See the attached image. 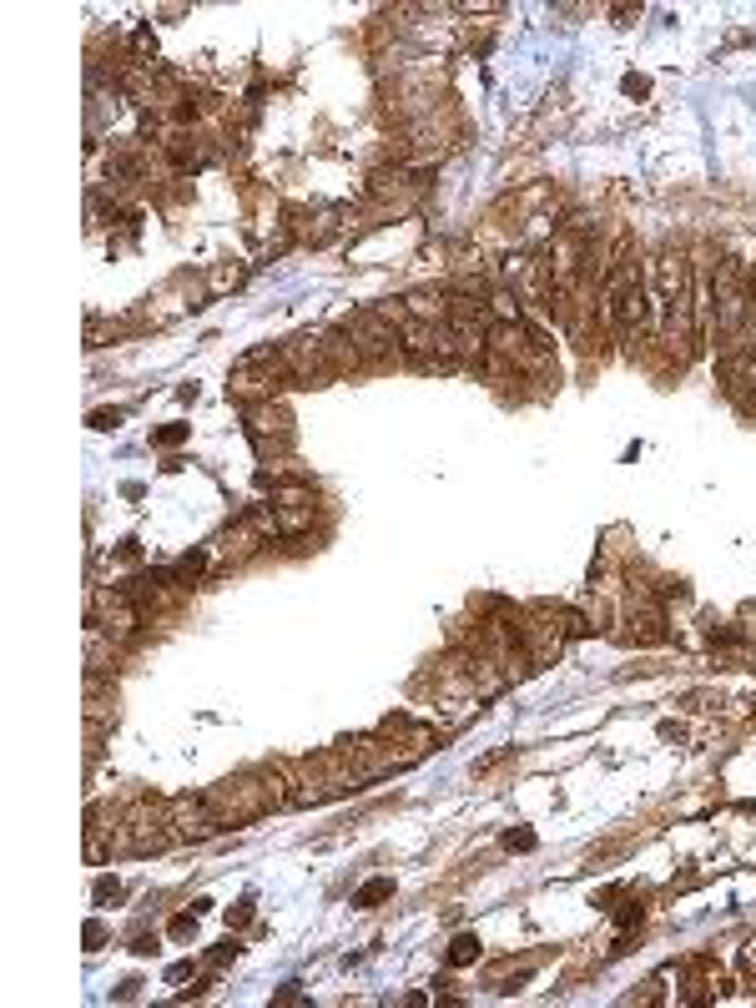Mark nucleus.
<instances>
[{
  "label": "nucleus",
  "mask_w": 756,
  "mask_h": 1008,
  "mask_svg": "<svg viewBox=\"0 0 756 1008\" xmlns=\"http://www.w3.org/2000/svg\"><path fill=\"white\" fill-rule=\"evenodd\" d=\"M182 439H187V424H167V429H157V434H152V444H157V449H172V444H182Z\"/></svg>",
  "instance_id": "26"
},
{
  "label": "nucleus",
  "mask_w": 756,
  "mask_h": 1008,
  "mask_svg": "<svg viewBox=\"0 0 756 1008\" xmlns=\"http://www.w3.org/2000/svg\"><path fill=\"white\" fill-rule=\"evenodd\" d=\"M565 636H570V610H550V605L520 610V651L530 666H550L565 651Z\"/></svg>",
  "instance_id": "9"
},
{
  "label": "nucleus",
  "mask_w": 756,
  "mask_h": 1008,
  "mask_svg": "<svg viewBox=\"0 0 756 1008\" xmlns=\"http://www.w3.org/2000/svg\"><path fill=\"white\" fill-rule=\"evenodd\" d=\"M651 328H656V343H666L676 353V368L691 363V348H696V293H691V268H686V252L666 247L661 258L651 263Z\"/></svg>",
  "instance_id": "1"
},
{
  "label": "nucleus",
  "mask_w": 756,
  "mask_h": 1008,
  "mask_svg": "<svg viewBox=\"0 0 756 1008\" xmlns=\"http://www.w3.org/2000/svg\"><path fill=\"white\" fill-rule=\"evenodd\" d=\"M278 1003H303V993H298V983H288L283 993H278Z\"/></svg>",
  "instance_id": "35"
},
{
  "label": "nucleus",
  "mask_w": 756,
  "mask_h": 1008,
  "mask_svg": "<svg viewBox=\"0 0 756 1008\" xmlns=\"http://www.w3.org/2000/svg\"><path fill=\"white\" fill-rule=\"evenodd\" d=\"M288 227H293V237H298V242L323 247V242H333V237L343 232V207H318V212H308L303 222H288Z\"/></svg>",
  "instance_id": "17"
},
{
  "label": "nucleus",
  "mask_w": 756,
  "mask_h": 1008,
  "mask_svg": "<svg viewBox=\"0 0 756 1008\" xmlns=\"http://www.w3.org/2000/svg\"><path fill=\"white\" fill-rule=\"evenodd\" d=\"M741 958H746V968L756 973V938H746V948H741Z\"/></svg>",
  "instance_id": "36"
},
{
  "label": "nucleus",
  "mask_w": 756,
  "mask_h": 1008,
  "mask_svg": "<svg viewBox=\"0 0 756 1008\" xmlns=\"http://www.w3.org/2000/svg\"><path fill=\"white\" fill-rule=\"evenodd\" d=\"M711 318H716V333L726 343V353H746L756 348V283L746 278V268L736 258H726L711 278Z\"/></svg>",
  "instance_id": "3"
},
{
  "label": "nucleus",
  "mask_w": 756,
  "mask_h": 1008,
  "mask_svg": "<svg viewBox=\"0 0 756 1008\" xmlns=\"http://www.w3.org/2000/svg\"><path fill=\"white\" fill-rule=\"evenodd\" d=\"M641 918H646V913H641V903H625V908H620V913H615V923H620V933H630V928H641Z\"/></svg>",
  "instance_id": "28"
},
{
  "label": "nucleus",
  "mask_w": 756,
  "mask_h": 1008,
  "mask_svg": "<svg viewBox=\"0 0 756 1008\" xmlns=\"http://www.w3.org/2000/svg\"><path fill=\"white\" fill-rule=\"evenodd\" d=\"M278 530H273V515H268V504L263 510H252V515H242L237 525H227L217 540H212V560L217 565H242V560H252L268 540H273Z\"/></svg>",
  "instance_id": "11"
},
{
  "label": "nucleus",
  "mask_w": 756,
  "mask_h": 1008,
  "mask_svg": "<svg viewBox=\"0 0 756 1008\" xmlns=\"http://www.w3.org/2000/svg\"><path fill=\"white\" fill-rule=\"evenodd\" d=\"M252 923V898H242L237 908H227V928H247Z\"/></svg>",
  "instance_id": "29"
},
{
  "label": "nucleus",
  "mask_w": 756,
  "mask_h": 1008,
  "mask_svg": "<svg viewBox=\"0 0 756 1008\" xmlns=\"http://www.w3.org/2000/svg\"><path fill=\"white\" fill-rule=\"evenodd\" d=\"M96 898H101V903L121 898V882H116V877H101V882H96Z\"/></svg>",
  "instance_id": "33"
},
{
  "label": "nucleus",
  "mask_w": 756,
  "mask_h": 1008,
  "mask_svg": "<svg viewBox=\"0 0 756 1008\" xmlns=\"http://www.w3.org/2000/svg\"><path fill=\"white\" fill-rule=\"evenodd\" d=\"M399 338H404V363H414L419 373H459L469 368L459 338L449 323H424V318H409L399 323Z\"/></svg>",
  "instance_id": "4"
},
{
  "label": "nucleus",
  "mask_w": 756,
  "mask_h": 1008,
  "mask_svg": "<svg viewBox=\"0 0 756 1008\" xmlns=\"http://www.w3.org/2000/svg\"><path fill=\"white\" fill-rule=\"evenodd\" d=\"M323 343H328V358H333V373H358V368H363V358H358V348H353V338H348L343 328L323 333Z\"/></svg>",
  "instance_id": "20"
},
{
  "label": "nucleus",
  "mask_w": 756,
  "mask_h": 1008,
  "mask_svg": "<svg viewBox=\"0 0 756 1008\" xmlns=\"http://www.w3.org/2000/svg\"><path fill=\"white\" fill-rule=\"evenodd\" d=\"M278 353H283V363H288V378H293V384H328V378H338L323 333H298V338H288Z\"/></svg>",
  "instance_id": "13"
},
{
  "label": "nucleus",
  "mask_w": 756,
  "mask_h": 1008,
  "mask_svg": "<svg viewBox=\"0 0 756 1008\" xmlns=\"http://www.w3.org/2000/svg\"><path fill=\"white\" fill-rule=\"evenodd\" d=\"M111 651H116V641L101 636L96 625H86V671H91V676H101V671L111 666Z\"/></svg>",
  "instance_id": "21"
},
{
  "label": "nucleus",
  "mask_w": 756,
  "mask_h": 1008,
  "mask_svg": "<svg viewBox=\"0 0 756 1008\" xmlns=\"http://www.w3.org/2000/svg\"><path fill=\"white\" fill-rule=\"evenodd\" d=\"M247 434H252V444H258L263 459H268V454H288V444H293V419H288V409L273 404V399L247 404Z\"/></svg>",
  "instance_id": "14"
},
{
  "label": "nucleus",
  "mask_w": 756,
  "mask_h": 1008,
  "mask_svg": "<svg viewBox=\"0 0 756 1008\" xmlns=\"http://www.w3.org/2000/svg\"><path fill=\"white\" fill-rule=\"evenodd\" d=\"M283 384H293V378H288V363H283V353H278V348H258V353L237 358L227 394H232V399H242V404H263V399H273Z\"/></svg>",
  "instance_id": "8"
},
{
  "label": "nucleus",
  "mask_w": 756,
  "mask_h": 1008,
  "mask_svg": "<svg viewBox=\"0 0 756 1008\" xmlns=\"http://www.w3.org/2000/svg\"><path fill=\"white\" fill-rule=\"evenodd\" d=\"M86 625H96L101 636H111L116 646H126V641L142 630V605L126 595V590L101 585V590H91V600H86Z\"/></svg>",
  "instance_id": "10"
},
{
  "label": "nucleus",
  "mask_w": 756,
  "mask_h": 1008,
  "mask_svg": "<svg viewBox=\"0 0 756 1008\" xmlns=\"http://www.w3.org/2000/svg\"><path fill=\"white\" fill-rule=\"evenodd\" d=\"M338 328L353 338V348H358L363 368H389V363H404V338H399V328H394L384 313H378V308L348 313Z\"/></svg>",
  "instance_id": "7"
},
{
  "label": "nucleus",
  "mask_w": 756,
  "mask_h": 1008,
  "mask_svg": "<svg viewBox=\"0 0 756 1008\" xmlns=\"http://www.w3.org/2000/svg\"><path fill=\"white\" fill-rule=\"evenodd\" d=\"M394 898V877H373V882H363V888L353 893V908H378V903H389Z\"/></svg>",
  "instance_id": "23"
},
{
  "label": "nucleus",
  "mask_w": 756,
  "mask_h": 1008,
  "mask_svg": "<svg viewBox=\"0 0 756 1008\" xmlns=\"http://www.w3.org/2000/svg\"><path fill=\"white\" fill-rule=\"evenodd\" d=\"M192 933H197V908H192V913H177V918H172V938H192Z\"/></svg>",
  "instance_id": "30"
},
{
  "label": "nucleus",
  "mask_w": 756,
  "mask_h": 1008,
  "mask_svg": "<svg viewBox=\"0 0 756 1008\" xmlns=\"http://www.w3.org/2000/svg\"><path fill=\"white\" fill-rule=\"evenodd\" d=\"M600 328L615 343H636L651 328V288L636 263H625V252H615V263H605L600 278Z\"/></svg>",
  "instance_id": "2"
},
{
  "label": "nucleus",
  "mask_w": 756,
  "mask_h": 1008,
  "mask_svg": "<svg viewBox=\"0 0 756 1008\" xmlns=\"http://www.w3.org/2000/svg\"><path fill=\"white\" fill-rule=\"evenodd\" d=\"M504 847H510V852H530V847H535V832H525V827H520V832H504Z\"/></svg>",
  "instance_id": "31"
},
{
  "label": "nucleus",
  "mask_w": 756,
  "mask_h": 1008,
  "mask_svg": "<svg viewBox=\"0 0 756 1008\" xmlns=\"http://www.w3.org/2000/svg\"><path fill=\"white\" fill-rule=\"evenodd\" d=\"M167 817H172V832L177 842H212L222 832L217 812L207 807V797H172L167 802Z\"/></svg>",
  "instance_id": "15"
},
{
  "label": "nucleus",
  "mask_w": 756,
  "mask_h": 1008,
  "mask_svg": "<svg viewBox=\"0 0 756 1008\" xmlns=\"http://www.w3.org/2000/svg\"><path fill=\"white\" fill-rule=\"evenodd\" d=\"M479 953H484L479 933H459V938L449 943V968H469V963H474Z\"/></svg>",
  "instance_id": "24"
},
{
  "label": "nucleus",
  "mask_w": 756,
  "mask_h": 1008,
  "mask_svg": "<svg viewBox=\"0 0 756 1008\" xmlns=\"http://www.w3.org/2000/svg\"><path fill=\"white\" fill-rule=\"evenodd\" d=\"M237 953H242V948H237V938H227V943H217V948L207 953V963H212V968H227Z\"/></svg>",
  "instance_id": "27"
},
{
  "label": "nucleus",
  "mask_w": 756,
  "mask_h": 1008,
  "mask_svg": "<svg viewBox=\"0 0 756 1008\" xmlns=\"http://www.w3.org/2000/svg\"><path fill=\"white\" fill-rule=\"evenodd\" d=\"M111 842H116V852H126V857H152V852H167L172 842H177V832H172V817H167V807L162 802H132L116 822H111Z\"/></svg>",
  "instance_id": "5"
},
{
  "label": "nucleus",
  "mask_w": 756,
  "mask_h": 1008,
  "mask_svg": "<svg viewBox=\"0 0 756 1008\" xmlns=\"http://www.w3.org/2000/svg\"><path fill=\"white\" fill-rule=\"evenodd\" d=\"M207 565H212V550H187V555H182L177 565H167V570H172L177 585H192V580H202Z\"/></svg>",
  "instance_id": "22"
},
{
  "label": "nucleus",
  "mask_w": 756,
  "mask_h": 1008,
  "mask_svg": "<svg viewBox=\"0 0 756 1008\" xmlns=\"http://www.w3.org/2000/svg\"><path fill=\"white\" fill-rule=\"evenodd\" d=\"M409 318H424V323H449V293L444 288H414L399 298Z\"/></svg>",
  "instance_id": "19"
},
{
  "label": "nucleus",
  "mask_w": 756,
  "mask_h": 1008,
  "mask_svg": "<svg viewBox=\"0 0 756 1008\" xmlns=\"http://www.w3.org/2000/svg\"><path fill=\"white\" fill-rule=\"evenodd\" d=\"M202 797H207V807L217 812V822H222V827H247V822H258V817L278 812V807H273V797H268V782H263V777H252V772L222 777V782H217V787H207Z\"/></svg>",
  "instance_id": "6"
},
{
  "label": "nucleus",
  "mask_w": 756,
  "mask_h": 1008,
  "mask_svg": "<svg viewBox=\"0 0 756 1008\" xmlns=\"http://www.w3.org/2000/svg\"><path fill=\"white\" fill-rule=\"evenodd\" d=\"M646 91H651L646 76H625V96H646Z\"/></svg>",
  "instance_id": "34"
},
{
  "label": "nucleus",
  "mask_w": 756,
  "mask_h": 1008,
  "mask_svg": "<svg viewBox=\"0 0 756 1008\" xmlns=\"http://www.w3.org/2000/svg\"><path fill=\"white\" fill-rule=\"evenodd\" d=\"M268 515H273L278 540H298V535H308L313 520H318V499H313L308 484H278L273 499H268Z\"/></svg>",
  "instance_id": "12"
},
{
  "label": "nucleus",
  "mask_w": 756,
  "mask_h": 1008,
  "mask_svg": "<svg viewBox=\"0 0 756 1008\" xmlns=\"http://www.w3.org/2000/svg\"><path fill=\"white\" fill-rule=\"evenodd\" d=\"M237 283H242V268H217L207 288H212V293H227V288H237Z\"/></svg>",
  "instance_id": "25"
},
{
  "label": "nucleus",
  "mask_w": 756,
  "mask_h": 1008,
  "mask_svg": "<svg viewBox=\"0 0 756 1008\" xmlns=\"http://www.w3.org/2000/svg\"><path fill=\"white\" fill-rule=\"evenodd\" d=\"M172 590H182V585L172 580V570H142V575L126 580V595H132L137 605H167Z\"/></svg>",
  "instance_id": "18"
},
{
  "label": "nucleus",
  "mask_w": 756,
  "mask_h": 1008,
  "mask_svg": "<svg viewBox=\"0 0 756 1008\" xmlns=\"http://www.w3.org/2000/svg\"><path fill=\"white\" fill-rule=\"evenodd\" d=\"M121 424V409H96L91 414V429H116Z\"/></svg>",
  "instance_id": "32"
},
{
  "label": "nucleus",
  "mask_w": 756,
  "mask_h": 1008,
  "mask_svg": "<svg viewBox=\"0 0 756 1008\" xmlns=\"http://www.w3.org/2000/svg\"><path fill=\"white\" fill-rule=\"evenodd\" d=\"M625 625H630L625 636L636 641V646H661V641H666V610H661L651 595H636V600H630V620H625Z\"/></svg>",
  "instance_id": "16"
}]
</instances>
